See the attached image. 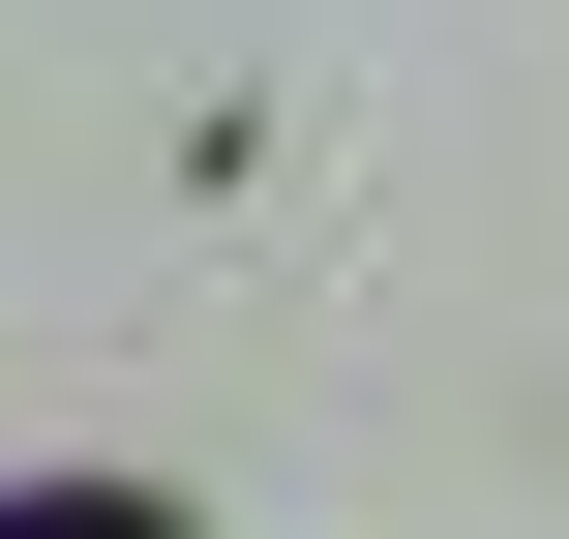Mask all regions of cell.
I'll return each mask as SVG.
<instances>
[{
    "label": "cell",
    "instance_id": "1",
    "mask_svg": "<svg viewBox=\"0 0 569 539\" xmlns=\"http://www.w3.org/2000/svg\"><path fill=\"white\" fill-rule=\"evenodd\" d=\"M0 539H180V510H120V480H30V510H0Z\"/></svg>",
    "mask_w": 569,
    "mask_h": 539
}]
</instances>
